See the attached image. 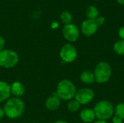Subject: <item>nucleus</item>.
Listing matches in <instances>:
<instances>
[{"label":"nucleus","instance_id":"nucleus-28","mask_svg":"<svg viewBox=\"0 0 124 123\" xmlns=\"http://www.w3.org/2000/svg\"><path fill=\"white\" fill-rule=\"evenodd\" d=\"M94 1H98V0H94Z\"/></svg>","mask_w":124,"mask_h":123},{"label":"nucleus","instance_id":"nucleus-11","mask_svg":"<svg viewBox=\"0 0 124 123\" xmlns=\"http://www.w3.org/2000/svg\"><path fill=\"white\" fill-rule=\"evenodd\" d=\"M60 104V99L54 92L52 96H49L46 101V107L49 110H56Z\"/></svg>","mask_w":124,"mask_h":123},{"label":"nucleus","instance_id":"nucleus-1","mask_svg":"<svg viewBox=\"0 0 124 123\" xmlns=\"http://www.w3.org/2000/svg\"><path fill=\"white\" fill-rule=\"evenodd\" d=\"M4 112L9 119H17L24 112V102L17 97H13L7 101L4 106Z\"/></svg>","mask_w":124,"mask_h":123},{"label":"nucleus","instance_id":"nucleus-10","mask_svg":"<svg viewBox=\"0 0 124 123\" xmlns=\"http://www.w3.org/2000/svg\"><path fill=\"white\" fill-rule=\"evenodd\" d=\"M80 117L81 120L85 123H94L96 119L95 113L94 109H84L80 113Z\"/></svg>","mask_w":124,"mask_h":123},{"label":"nucleus","instance_id":"nucleus-8","mask_svg":"<svg viewBox=\"0 0 124 123\" xmlns=\"http://www.w3.org/2000/svg\"><path fill=\"white\" fill-rule=\"evenodd\" d=\"M62 34L67 41L70 42H75L79 38L80 31L76 25L71 23L64 26L62 29Z\"/></svg>","mask_w":124,"mask_h":123},{"label":"nucleus","instance_id":"nucleus-26","mask_svg":"<svg viewBox=\"0 0 124 123\" xmlns=\"http://www.w3.org/2000/svg\"><path fill=\"white\" fill-rule=\"evenodd\" d=\"M118 3L121 4V5H124V0H117Z\"/></svg>","mask_w":124,"mask_h":123},{"label":"nucleus","instance_id":"nucleus-2","mask_svg":"<svg viewBox=\"0 0 124 123\" xmlns=\"http://www.w3.org/2000/svg\"><path fill=\"white\" fill-rule=\"evenodd\" d=\"M76 92V88L73 83L70 80L65 79L58 83L55 93L60 99L70 101L75 98Z\"/></svg>","mask_w":124,"mask_h":123},{"label":"nucleus","instance_id":"nucleus-16","mask_svg":"<svg viewBox=\"0 0 124 123\" xmlns=\"http://www.w3.org/2000/svg\"><path fill=\"white\" fill-rule=\"evenodd\" d=\"M73 16L68 11H64L60 14V20L65 25H69L72 23L73 21Z\"/></svg>","mask_w":124,"mask_h":123},{"label":"nucleus","instance_id":"nucleus-13","mask_svg":"<svg viewBox=\"0 0 124 123\" xmlns=\"http://www.w3.org/2000/svg\"><path fill=\"white\" fill-rule=\"evenodd\" d=\"M10 91H11V94L17 98H19L20 96H22L25 94V91L24 86L20 82H18V81L14 82L10 86Z\"/></svg>","mask_w":124,"mask_h":123},{"label":"nucleus","instance_id":"nucleus-6","mask_svg":"<svg viewBox=\"0 0 124 123\" xmlns=\"http://www.w3.org/2000/svg\"><path fill=\"white\" fill-rule=\"evenodd\" d=\"M60 55L62 61L67 63H70L76 60L77 57V50L73 45L66 43L62 47Z\"/></svg>","mask_w":124,"mask_h":123},{"label":"nucleus","instance_id":"nucleus-4","mask_svg":"<svg viewBox=\"0 0 124 123\" xmlns=\"http://www.w3.org/2000/svg\"><path fill=\"white\" fill-rule=\"evenodd\" d=\"M95 81L98 83H105L109 81L112 75V69L109 63L106 62H99L94 70Z\"/></svg>","mask_w":124,"mask_h":123},{"label":"nucleus","instance_id":"nucleus-9","mask_svg":"<svg viewBox=\"0 0 124 123\" xmlns=\"http://www.w3.org/2000/svg\"><path fill=\"white\" fill-rule=\"evenodd\" d=\"M99 26L94 20H84L81 26V30L82 33L86 36H92L96 33L98 30Z\"/></svg>","mask_w":124,"mask_h":123},{"label":"nucleus","instance_id":"nucleus-3","mask_svg":"<svg viewBox=\"0 0 124 123\" xmlns=\"http://www.w3.org/2000/svg\"><path fill=\"white\" fill-rule=\"evenodd\" d=\"M96 118L100 120H108L110 119L114 114V107L113 104L106 100L99 101L94 108Z\"/></svg>","mask_w":124,"mask_h":123},{"label":"nucleus","instance_id":"nucleus-5","mask_svg":"<svg viewBox=\"0 0 124 123\" xmlns=\"http://www.w3.org/2000/svg\"><path fill=\"white\" fill-rule=\"evenodd\" d=\"M19 60L17 54L10 49H3L0 51V66L4 68H11L15 66Z\"/></svg>","mask_w":124,"mask_h":123},{"label":"nucleus","instance_id":"nucleus-17","mask_svg":"<svg viewBox=\"0 0 124 123\" xmlns=\"http://www.w3.org/2000/svg\"><path fill=\"white\" fill-rule=\"evenodd\" d=\"M113 50L118 55H124V40L116 41L113 46Z\"/></svg>","mask_w":124,"mask_h":123},{"label":"nucleus","instance_id":"nucleus-12","mask_svg":"<svg viewBox=\"0 0 124 123\" xmlns=\"http://www.w3.org/2000/svg\"><path fill=\"white\" fill-rule=\"evenodd\" d=\"M10 94V86L6 82L0 81V103L7 100Z\"/></svg>","mask_w":124,"mask_h":123},{"label":"nucleus","instance_id":"nucleus-23","mask_svg":"<svg viewBox=\"0 0 124 123\" xmlns=\"http://www.w3.org/2000/svg\"><path fill=\"white\" fill-rule=\"evenodd\" d=\"M4 46H5V41L1 36H0V51L4 49Z\"/></svg>","mask_w":124,"mask_h":123},{"label":"nucleus","instance_id":"nucleus-24","mask_svg":"<svg viewBox=\"0 0 124 123\" xmlns=\"http://www.w3.org/2000/svg\"><path fill=\"white\" fill-rule=\"evenodd\" d=\"M4 116V110L0 108V120H1L3 118V117Z\"/></svg>","mask_w":124,"mask_h":123},{"label":"nucleus","instance_id":"nucleus-27","mask_svg":"<svg viewBox=\"0 0 124 123\" xmlns=\"http://www.w3.org/2000/svg\"><path fill=\"white\" fill-rule=\"evenodd\" d=\"M53 123H68L66 121H64V120H58V121H56Z\"/></svg>","mask_w":124,"mask_h":123},{"label":"nucleus","instance_id":"nucleus-18","mask_svg":"<svg viewBox=\"0 0 124 123\" xmlns=\"http://www.w3.org/2000/svg\"><path fill=\"white\" fill-rule=\"evenodd\" d=\"M80 107H81L80 103L78 101H76V99L75 100H70L68 104V110L70 112H73V113L78 112V109H80Z\"/></svg>","mask_w":124,"mask_h":123},{"label":"nucleus","instance_id":"nucleus-14","mask_svg":"<svg viewBox=\"0 0 124 123\" xmlns=\"http://www.w3.org/2000/svg\"><path fill=\"white\" fill-rule=\"evenodd\" d=\"M80 79L82 83L87 85L92 84L94 82H95V78L94 73L89 70H85L82 72L80 75Z\"/></svg>","mask_w":124,"mask_h":123},{"label":"nucleus","instance_id":"nucleus-21","mask_svg":"<svg viewBox=\"0 0 124 123\" xmlns=\"http://www.w3.org/2000/svg\"><path fill=\"white\" fill-rule=\"evenodd\" d=\"M123 119H121V117L115 115L113 117V123H123Z\"/></svg>","mask_w":124,"mask_h":123},{"label":"nucleus","instance_id":"nucleus-7","mask_svg":"<svg viewBox=\"0 0 124 123\" xmlns=\"http://www.w3.org/2000/svg\"><path fill=\"white\" fill-rule=\"evenodd\" d=\"M94 98V92L93 91V90L88 88H84L78 90L75 96V99L78 101L80 103V104L84 105L92 102Z\"/></svg>","mask_w":124,"mask_h":123},{"label":"nucleus","instance_id":"nucleus-25","mask_svg":"<svg viewBox=\"0 0 124 123\" xmlns=\"http://www.w3.org/2000/svg\"><path fill=\"white\" fill-rule=\"evenodd\" d=\"M93 123H108L105 120H97L96 121H94Z\"/></svg>","mask_w":124,"mask_h":123},{"label":"nucleus","instance_id":"nucleus-15","mask_svg":"<svg viewBox=\"0 0 124 123\" xmlns=\"http://www.w3.org/2000/svg\"><path fill=\"white\" fill-rule=\"evenodd\" d=\"M86 14L89 20H95L99 16V11L94 6H89L86 9Z\"/></svg>","mask_w":124,"mask_h":123},{"label":"nucleus","instance_id":"nucleus-19","mask_svg":"<svg viewBox=\"0 0 124 123\" xmlns=\"http://www.w3.org/2000/svg\"><path fill=\"white\" fill-rule=\"evenodd\" d=\"M114 114L115 115L124 120V102L119 103L116 105L114 108Z\"/></svg>","mask_w":124,"mask_h":123},{"label":"nucleus","instance_id":"nucleus-22","mask_svg":"<svg viewBox=\"0 0 124 123\" xmlns=\"http://www.w3.org/2000/svg\"><path fill=\"white\" fill-rule=\"evenodd\" d=\"M118 35H119L120 38H121V40H124V26L120 28V29L118 30Z\"/></svg>","mask_w":124,"mask_h":123},{"label":"nucleus","instance_id":"nucleus-29","mask_svg":"<svg viewBox=\"0 0 124 123\" xmlns=\"http://www.w3.org/2000/svg\"></svg>","mask_w":124,"mask_h":123},{"label":"nucleus","instance_id":"nucleus-20","mask_svg":"<svg viewBox=\"0 0 124 123\" xmlns=\"http://www.w3.org/2000/svg\"><path fill=\"white\" fill-rule=\"evenodd\" d=\"M94 20H95V22H96V23L97 24L98 26L102 25L105 22V19L102 16H98Z\"/></svg>","mask_w":124,"mask_h":123}]
</instances>
